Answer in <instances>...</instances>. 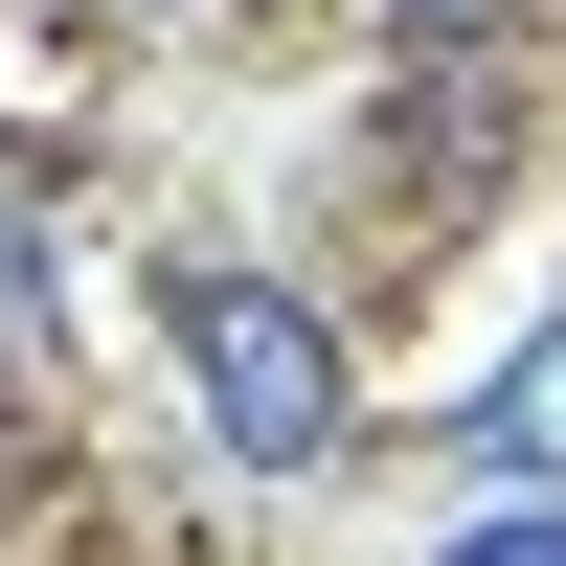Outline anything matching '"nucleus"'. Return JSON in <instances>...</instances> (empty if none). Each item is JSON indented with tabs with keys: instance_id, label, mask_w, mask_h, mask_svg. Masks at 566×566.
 Wrapping results in <instances>:
<instances>
[{
	"instance_id": "1",
	"label": "nucleus",
	"mask_w": 566,
	"mask_h": 566,
	"mask_svg": "<svg viewBox=\"0 0 566 566\" xmlns=\"http://www.w3.org/2000/svg\"><path fill=\"white\" fill-rule=\"evenodd\" d=\"M181 386H205V431L250 453V476H317L340 453V340H317V295H272V272L181 250Z\"/></svg>"
},
{
	"instance_id": "2",
	"label": "nucleus",
	"mask_w": 566,
	"mask_h": 566,
	"mask_svg": "<svg viewBox=\"0 0 566 566\" xmlns=\"http://www.w3.org/2000/svg\"><path fill=\"white\" fill-rule=\"evenodd\" d=\"M453 453H476L499 499H566V340H522L476 408H453Z\"/></svg>"
},
{
	"instance_id": "3",
	"label": "nucleus",
	"mask_w": 566,
	"mask_h": 566,
	"mask_svg": "<svg viewBox=\"0 0 566 566\" xmlns=\"http://www.w3.org/2000/svg\"><path fill=\"white\" fill-rule=\"evenodd\" d=\"M431 566H566V499H499V522H453Z\"/></svg>"
}]
</instances>
